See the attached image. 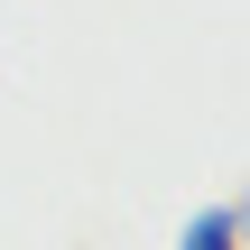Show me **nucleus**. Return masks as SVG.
<instances>
[{
    "instance_id": "f257e3e1",
    "label": "nucleus",
    "mask_w": 250,
    "mask_h": 250,
    "mask_svg": "<svg viewBox=\"0 0 250 250\" xmlns=\"http://www.w3.org/2000/svg\"><path fill=\"white\" fill-rule=\"evenodd\" d=\"M232 241H241V213H232V204H204V213L176 232V250H232Z\"/></svg>"
}]
</instances>
